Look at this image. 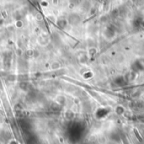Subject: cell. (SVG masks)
I'll return each instance as SVG.
<instances>
[{
	"label": "cell",
	"mask_w": 144,
	"mask_h": 144,
	"mask_svg": "<svg viewBox=\"0 0 144 144\" xmlns=\"http://www.w3.org/2000/svg\"><path fill=\"white\" fill-rule=\"evenodd\" d=\"M16 26L18 27V28H20V27H22V26H23V23H22L21 21H18L17 23H16Z\"/></svg>",
	"instance_id": "cell-1"
}]
</instances>
